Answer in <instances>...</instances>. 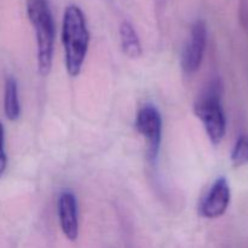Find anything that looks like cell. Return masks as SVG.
<instances>
[{"label": "cell", "instance_id": "cell-1", "mask_svg": "<svg viewBox=\"0 0 248 248\" xmlns=\"http://www.w3.org/2000/svg\"><path fill=\"white\" fill-rule=\"evenodd\" d=\"M62 44L67 73L73 78L78 77L89 50L90 31L86 17L77 5H69L63 15Z\"/></svg>", "mask_w": 248, "mask_h": 248}, {"label": "cell", "instance_id": "cell-2", "mask_svg": "<svg viewBox=\"0 0 248 248\" xmlns=\"http://www.w3.org/2000/svg\"><path fill=\"white\" fill-rule=\"evenodd\" d=\"M27 15L35 33L38 72L41 77H47L52 68L55 47V22L48 0H27Z\"/></svg>", "mask_w": 248, "mask_h": 248}, {"label": "cell", "instance_id": "cell-3", "mask_svg": "<svg viewBox=\"0 0 248 248\" xmlns=\"http://www.w3.org/2000/svg\"><path fill=\"white\" fill-rule=\"evenodd\" d=\"M194 113L205 127L208 140L218 145L227 132V118L220 102L219 84L213 82L194 104Z\"/></svg>", "mask_w": 248, "mask_h": 248}, {"label": "cell", "instance_id": "cell-4", "mask_svg": "<svg viewBox=\"0 0 248 248\" xmlns=\"http://www.w3.org/2000/svg\"><path fill=\"white\" fill-rule=\"evenodd\" d=\"M136 130L147 140L148 157L152 162L159 156L162 137V119L160 111L153 104H145L137 113L135 121Z\"/></svg>", "mask_w": 248, "mask_h": 248}, {"label": "cell", "instance_id": "cell-5", "mask_svg": "<svg viewBox=\"0 0 248 248\" xmlns=\"http://www.w3.org/2000/svg\"><path fill=\"white\" fill-rule=\"evenodd\" d=\"M207 45V26L202 19H198L191 27L190 36L182 56V68L186 74H194L202 64Z\"/></svg>", "mask_w": 248, "mask_h": 248}, {"label": "cell", "instance_id": "cell-6", "mask_svg": "<svg viewBox=\"0 0 248 248\" xmlns=\"http://www.w3.org/2000/svg\"><path fill=\"white\" fill-rule=\"evenodd\" d=\"M232 200V193L227 178L220 177L213 183L208 193L201 201L200 215L207 219L219 218L227 212Z\"/></svg>", "mask_w": 248, "mask_h": 248}, {"label": "cell", "instance_id": "cell-7", "mask_svg": "<svg viewBox=\"0 0 248 248\" xmlns=\"http://www.w3.org/2000/svg\"><path fill=\"white\" fill-rule=\"evenodd\" d=\"M58 220L63 235L69 241H77L79 236V210L74 193L64 190L58 196Z\"/></svg>", "mask_w": 248, "mask_h": 248}, {"label": "cell", "instance_id": "cell-8", "mask_svg": "<svg viewBox=\"0 0 248 248\" xmlns=\"http://www.w3.org/2000/svg\"><path fill=\"white\" fill-rule=\"evenodd\" d=\"M119 34H120L121 47H123L124 53L131 60L140 58L143 52L142 45H140V36L132 23H130L128 21L121 22Z\"/></svg>", "mask_w": 248, "mask_h": 248}, {"label": "cell", "instance_id": "cell-9", "mask_svg": "<svg viewBox=\"0 0 248 248\" xmlns=\"http://www.w3.org/2000/svg\"><path fill=\"white\" fill-rule=\"evenodd\" d=\"M4 111L10 121H16L21 115V106L18 98V87L15 78L9 77L5 82Z\"/></svg>", "mask_w": 248, "mask_h": 248}, {"label": "cell", "instance_id": "cell-10", "mask_svg": "<svg viewBox=\"0 0 248 248\" xmlns=\"http://www.w3.org/2000/svg\"><path fill=\"white\" fill-rule=\"evenodd\" d=\"M232 161L236 167L248 164V136L242 135L237 138L232 148Z\"/></svg>", "mask_w": 248, "mask_h": 248}, {"label": "cell", "instance_id": "cell-11", "mask_svg": "<svg viewBox=\"0 0 248 248\" xmlns=\"http://www.w3.org/2000/svg\"><path fill=\"white\" fill-rule=\"evenodd\" d=\"M7 166V156L5 153V131L4 126L0 123V178L5 173Z\"/></svg>", "mask_w": 248, "mask_h": 248}]
</instances>
